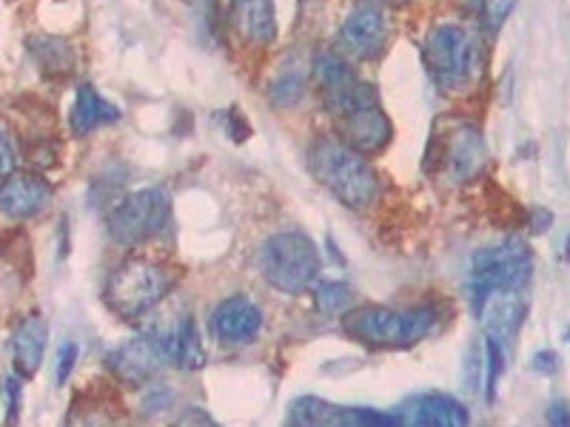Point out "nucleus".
Here are the masks:
<instances>
[{
    "mask_svg": "<svg viewBox=\"0 0 570 427\" xmlns=\"http://www.w3.org/2000/svg\"><path fill=\"white\" fill-rule=\"evenodd\" d=\"M400 425H436V427H462L468 425V410L462 401L445 394L411 396L400 410H394Z\"/></svg>",
    "mask_w": 570,
    "mask_h": 427,
    "instance_id": "nucleus-15",
    "label": "nucleus"
},
{
    "mask_svg": "<svg viewBox=\"0 0 570 427\" xmlns=\"http://www.w3.org/2000/svg\"><path fill=\"white\" fill-rule=\"evenodd\" d=\"M18 394H20V385L18 379H7V396H9V414L14 416L18 410Z\"/></svg>",
    "mask_w": 570,
    "mask_h": 427,
    "instance_id": "nucleus-28",
    "label": "nucleus"
},
{
    "mask_svg": "<svg viewBox=\"0 0 570 427\" xmlns=\"http://www.w3.org/2000/svg\"><path fill=\"white\" fill-rule=\"evenodd\" d=\"M308 169L314 180L325 186L348 208H368L376 200L380 180L360 151L348 149L337 137H320L308 149Z\"/></svg>",
    "mask_w": 570,
    "mask_h": 427,
    "instance_id": "nucleus-2",
    "label": "nucleus"
},
{
    "mask_svg": "<svg viewBox=\"0 0 570 427\" xmlns=\"http://www.w3.org/2000/svg\"><path fill=\"white\" fill-rule=\"evenodd\" d=\"M171 363L183 370H200L206 365V348L191 317L180 319V325L171 330Z\"/></svg>",
    "mask_w": 570,
    "mask_h": 427,
    "instance_id": "nucleus-19",
    "label": "nucleus"
},
{
    "mask_svg": "<svg viewBox=\"0 0 570 427\" xmlns=\"http://www.w3.org/2000/svg\"><path fill=\"white\" fill-rule=\"evenodd\" d=\"M109 368L126 385L149 383L171 363V330H146L109 354Z\"/></svg>",
    "mask_w": 570,
    "mask_h": 427,
    "instance_id": "nucleus-10",
    "label": "nucleus"
},
{
    "mask_svg": "<svg viewBox=\"0 0 570 427\" xmlns=\"http://www.w3.org/2000/svg\"><path fill=\"white\" fill-rule=\"evenodd\" d=\"M232 23L248 43L268 46L277 38L274 0H232Z\"/></svg>",
    "mask_w": 570,
    "mask_h": 427,
    "instance_id": "nucleus-16",
    "label": "nucleus"
},
{
    "mask_svg": "<svg viewBox=\"0 0 570 427\" xmlns=\"http://www.w3.org/2000/svg\"><path fill=\"white\" fill-rule=\"evenodd\" d=\"M120 120V109L111 106L109 100L100 98V91L91 83H83L78 89V98H75V106L69 111V126L78 137L91 135L95 129L106 123H117Z\"/></svg>",
    "mask_w": 570,
    "mask_h": 427,
    "instance_id": "nucleus-17",
    "label": "nucleus"
},
{
    "mask_svg": "<svg viewBox=\"0 0 570 427\" xmlns=\"http://www.w3.org/2000/svg\"><path fill=\"white\" fill-rule=\"evenodd\" d=\"M428 75L445 91H462L480 75V43L462 27H436L422 43Z\"/></svg>",
    "mask_w": 570,
    "mask_h": 427,
    "instance_id": "nucleus-6",
    "label": "nucleus"
},
{
    "mask_svg": "<svg viewBox=\"0 0 570 427\" xmlns=\"http://www.w3.org/2000/svg\"><path fill=\"white\" fill-rule=\"evenodd\" d=\"M292 421L297 425H400L396 414H380L368 408H340L323 399H305L292 405Z\"/></svg>",
    "mask_w": 570,
    "mask_h": 427,
    "instance_id": "nucleus-14",
    "label": "nucleus"
},
{
    "mask_svg": "<svg viewBox=\"0 0 570 427\" xmlns=\"http://www.w3.org/2000/svg\"><path fill=\"white\" fill-rule=\"evenodd\" d=\"M299 95H303V78L294 75V71L292 75H283V78L272 86V100L277 106H292L294 100H299Z\"/></svg>",
    "mask_w": 570,
    "mask_h": 427,
    "instance_id": "nucleus-22",
    "label": "nucleus"
},
{
    "mask_svg": "<svg viewBox=\"0 0 570 427\" xmlns=\"http://www.w3.org/2000/svg\"><path fill=\"white\" fill-rule=\"evenodd\" d=\"M52 202V186L38 175L18 171L0 182V211L12 220H29Z\"/></svg>",
    "mask_w": 570,
    "mask_h": 427,
    "instance_id": "nucleus-12",
    "label": "nucleus"
},
{
    "mask_svg": "<svg viewBox=\"0 0 570 427\" xmlns=\"http://www.w3.org/2000/svg\"><path fill=\"white\" fill-rule=\"evenodd\" d=\"M46 339H49V328H46L43 317H27L18 325L12 337V356H14V368L23 379L38 374V368L43 365L46 354Z\"/></svg>",
    "mask_w": 570,
    "mask_h": 427,
    "instance_id": "nucleus-18",
    "label": "nucleus"
},
{
    "mask_svg": "<svg viewBox=\"0 0 570 427\" xmlns=\"http://www.w3.org/2000/svg\"><path fill=\"white\" fill-rule=\"evenodd\" d=\"M517 0H473V9H476V18L482 20L485 29H499L508 20V14L513 12Z\"/></svg>",
    "mask_w": 570,
    "mask_h": 427,
    "instance_id": "nucleus-21",
    "label": "nucleus"
},
{
    "mask_svg": "<svg viewBox=\"0 0 570 427\" xmlns=\"http://www.w3.org/2000/svg\"><path fill=\"white\" fill-rule=\"evenodd\" d=\"M171 200L163 188H142L117 202L109 214L111 240L120 246H140L166 228Z\"/></svg>",
    "mask_w": 570,
    "mask_h": 427,
    "instance_id": "nucleus-8",
    "label": "nucleus"
},
{
    "mask_svg": "<svg viewBox=\"0 0 570 427\" xmlns=\"http://www.w3.org/2000/svg\"><path fill=\"white\" fill-rule=\"evenodd\" d=\"M485 350H488V396H493L499 376H502V370H505V350H502V342H497V339L491 337H488Z\"/></svg>",
    "mask_w": 570,
    "mask_h": 427,
    "instance_id": "nucleus-23",
    "label": "nucleus"
},
{
    "mask_svg": "<svg viewBox=\"0 0 570 427\" xmlns=\"http://www.w3.org/2000/svg\"><path fill=\"white\" fill-rule=\"evenodd\" d=\"M175 282L177 274L171 268L151 262V259H129L109 274L104 297L117 317L135 322L169 297Z\"/></svg>",
    "mask_w": 570,
    "mask_h": 427,
    "instance_id": "nucleus-4",
    "label": "nucleus"
},
{
    "mask_svg": "<svg viewBox=\"0 0 570 427\" xmlns=\"http://www.w3.org/2000/svg\"><path fill=\"white\" fill-rule=\"evenodd\" d=\"M533 368H537L539 374H553V370H557V354H548V350L537 354L533 356Z\"/></svg>",
    "mask_w": 570,
    "mask_h": 427,
    "instance_id": "nucleus-26",
    "label": "nucleus"
},
{
    "mask_svg": "<svg viewBox=\"0 0 570 427\" xmlns=\"http://www.w3.org/2000/svg\"><path fill=\"white\" fill-rule=\"evenodd\" d=\"M351 305V288L343 282H320L317 285V308L323 314H343Z\"/></svg>",
    "mask_w": 570,
    "mask_h": 427,
    "instance_id": "nucleus-20",
    "label": "nucleus"
},
{
    "mask_svg": "<svg viewBox=\"0 0 570 427\" xmlns=\"http://www.w3.org/2000/svg\"><path fill=\"white\" fill-rule=\"evenodd\" d=\"M314 75L337 123V140L363 157L383 151L391 140V120L380 106L376 91L356 78L351 66L334 52L317 54Z\"/></svg>",
    "mask_w": 570,
    "mask_h": 427,
    "instance_id": "nucleus-1",
    "label": "nucleus"
},
{
    "mask_svg": "<svg viewBox=\"0 0 570 427\" xmlns=\"http://www.w3.org/2000/svg\"><path fill=\"white\" fill-rule=\"evenodd\" d=\"M436 322L434 308H414V311H396V308H356L343 317V334L348 339L368 348H411L431 334Z\"/></svg>",
    "mask_w": 570,
    "mask_h": 427,
    "instance_id": "nucleus-3",
    "label": "nucleus"
},
{
    "mask_svg": "<svg viewBox=\"0 0 570 427\" xmlns=\"http://www.w3.org/2000/svg\"><path fill=\"white\" fill-rule=\"evenodd\" d=\"M533 257L531 248L522 240H505L493 248H482L471 259V279H468V294H471L473 311L497 294L522 291L531 279Z\"/></svg>",
    "mask_w": 570,
    "mask_h": 427,
    "instance_id": "nucleus-5",
    "label": "nucleus"
},
{
    "mask_svg": "<svg viewBox=\"0 0 570 427\" xmlns=\"http://www.w3.org/2000/svg\"><path fill=\"white\" fill-rule=\"evenodd\" d=\"M75 363H78V345L66 342L58 354V385H63L69 379L71 370H75Z\"/></svg>",
    "mask_w": 570,
    "mask_h": 427,
    "instance_id": "nucleus-24",
    "label": "nucleus"
},
{
    "mask_svg": "<svg viewBox=\"0 0 570 427\" xmlns=\"http://www.w3.org/2000/svg\"><path fill=\"white\" fill-rule=\"evenodd\" d=\"M548 421H551V425H570V416H568V408H564V401H557V405H553Z\"/></svg>",
    "mask_w": 570,
    "mask_h": 427,
    "instance_id": "nucleus-27",
    "label": "nucleus"
},
{
    "mask_svg": "<svg viewBox=\"0 0 570 427\" xmlns=\"http://www.w3.org/2000/svg\"><path fill=\"white\" fill-rule=\"evenodd\" d=\"M320 251L305 234H274L259 251V271L272 288L283 294H303L320 277Z\"/></svg>",
    "mask_w": 570,
    "mask_h": 427,
    "instance_id": "nucleus-7",
    "label": "nucleus"
},
{
    "mask_svg": "<svg viewBox=\"0 0 570 427\" xmlns=\"http://www.w3.org/2000/svg\"><path fill=\"white\" fill-rule=\"evenodd\" d=\"M212 328L220 342L246 345L257 339L259 328H263V311L248 297H228L214 308Z\"/></svg>",
    "mask_w": 570,
    "mask_h": 427,
    "instance_id": "nucleus-13",
    "label": "nucleus"
},
{
    "mask_svg": "<svg viewBox=\"0 0 570 427\" xmlns=\"http://www.w3.org/2000/svg\"><path fill=\"white\" fill-rule=\"evenodd\" d=\"M431 149H434L431 155L434 175L448 182L471 180L485 166V142L480 131L468 123H451L448 129L436 131Z\"/></svg>",
    "mask_w": 570,
    "mask_h": 427,
    "instance_id": "nucleus-9",
    "label": "nucleus"
},
{
    "mask_svg": "<svg viewBox=\"0 0 570 427\" xmlns=\"http://www.w3.org/2000/svg\"><path fill=\"white\" fill-rule=\"evenodd\" d=\"M385 38H389V20L376 3H363L348 14V20L340 29V49L351 58L368 60L383 52Z\"/></svg>",
    "mask_w": 570,
    "mask_h": 427,
    "instance_id": "nucleus-11",
    "label": "nucleus"
},
{
    "mask_svg": "<svg viewBox=\"0 0 570 427\" xmlns=\"http://www.w3.org/2000/svg\"><path fill=\"white\" fill-rule=\"evenodd\" d=\"M14 149L12 142H9V137L0 131V177H7L14 171Z\"/></svg>",
    "mask_w": 570,
    "mask_h": 427,
    "instance_id": "nucleus-25",
    "label": "nucleus"
}]
</instances>
